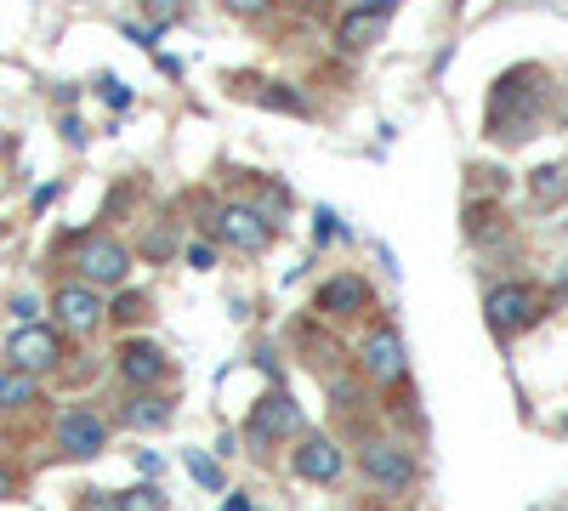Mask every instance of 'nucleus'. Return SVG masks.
<instances>
[{
    "instance_id": "nucleus-28",
    "label": "nucleus",
    "mask_w": 568,
    "mask_h": 511,
    "mask_svg": "<svg viewBox=\"0 0 568 511\" xmlns=\"http://www.w3.org/2000/svg\"><path fill=\"white\" fill-rule=\"evenodd\" d=\"M222 511H256V505H251L245 494H227V505H222Z\"/></svg>"
},
{
    "instance_id": "nucleus-29",
    "label": "nucleus",
    "mask_w": 568,
    "mask_h": 511,
    "mask_svg": "<svg viewBox=\"0 0 568 511\" xmlns=\"http://www.w3.org/2000/svg\"><path fill=\"white\" fill-rule=\"evenodd\" d=\"M364 7H369V12H387V7H398V0H364Z\"/></svg>"
},
{
    "instance_id": "nucleus-13",
    "label": "nucleus",
    "mask_w": 568,
    "mask_h": 511,
    "mask_svg": "<svg viewBox=\"0 0 568 511\" xmlns=\"http://www.w3.org/2000/svg\"><path fill=\"white\" fill-rule=\"evenodd\" d=\"M165 352L154 347V341H125L120 347V376L131 381V387H160L165 381Z\"/></svg>"
},
{
    "instance_id": "nucleus-23",
    "label": "nucleus",
    "mask_w": 568,
    "mask_h": 511,
    "mask_svg": "<svg viewBox=\"0 0 568 511\" xmlns=\"http://www.w3.org/2000/svg\"><path fill=\"white\" fill-rule=\"evenodd\" d=\"M222 7H227V12H240V18H262L273 0H222Z\"/></svg>"
},
{
    "instance_id": "nucleus-30",
    "label": "nucleus",
    "mask_w": 568,
    "mask_h": 511,
    "mask_svg": "<svg viewBox=\"0 0 568 511\" xmlns=\"http://www.w3.org/2000/svg\"><path fill=\"white\" fill-rule=\"evenodd\" d=\"M562 432H568V415H562Z\"/></svg>"
},
{
    "instance_id": "nucleus-9",
    "label": "nucleus",
    "mask_w": 568,
    "mask_h": 511,
    "mask_svg": "<svg viewBox=\"0 0 568 511\" xmlns=\"http://www.w3.org/2000/svg\"><path fill=\"white\" fill-rule=\"evenodd\" d=\"M291 432H302V409L291 403V392H267L256 409H251V427H245V438L256 443V449H273V443H284Z\"/></svg>"
},
{
    "instance_id": "nucleus-2",
    "label": "nucleus",
    "mask_w": 568,
    "mask_h": 511,
    "mask_svg": "<svg viewBox=\"0 0 568 511\" xmlns=\"http://www.w3.org/2000/svg\"><path fill=\"white\" fill-rule=\"evenodd\" d=\"M211 227H216V239H222L227 251H240V256H262V251L273 245V222H267L256 205H245V200H227Z\"/></svg>"
},
{
    "instance_id": "nucleus-22",
    "label": "nucleus",
    "mask_w": 568,
    "mask_h": 511,
    "mask_svg": "<svg viewBox=\"0 0 568 511\" xmlns=\"http://www.w3.org/2000/svg\"><path fill=\"white\" fill-rule=\"evenodd\" d=\"M278 205H291V194H278V188H267V194H262V205H256V211H262V216H267V222H273V227H278Z\"/></svg>"
},
{
    "instance_id": "nucleus-18",
    "label": "nucleus",
    "mask_w": 568,
    "mask_h": 511,
    "mask_svg": "<svg viewBox=\"0 0 568 511\" xmlns=\"http://www.w3.org/2000/svg\"><path fill=\"white\" fill-rule=\"evenodd\" d=\"M187 478L205 483V489H222V467H216L211 454H200V449H187Z\"/></svg>"
},
{
    "instance_id": "nucleus-26",
    "label": "nucleus",
    "mask_w": 568,
    "mask_h": 511,
    "mask_svg": "<svg viewBox=\"0 0 568 511\" xmlns=\"http://www.w3.org/2000/svg\"><path fill=\"white\" fill-rule=\"evenodd\" d=\"M63 136H69V143H74V149H80V143H85V125H80V120H74V114H69V120H63Z\"/></svg>"
},
{
    "instance_id": "nucleus-21",
    "label": "nucleus",
    "mask_w": 568,
    "mask_h": 511,
    "mask_svg": "<svg viewBox=\"0 0 568 511\" xmlns=\"http://www.w3.org/2000/svg\"><path fill=\"white\" fill-rule=\"evenodd\" d=\"M347 227H342V216L329 211V205H318V239H342Z\"/></svg>"
},
{
    "instance_id": "nucleus-14",
    "label": "nucleus",
    "mask_w": 568,
    "mask_h": 511,
    "mask_svg": "<svg viewBox=\"0 0 568 511\" xmlns=\"http://www.w3.org/2000/svg\"><path fill=\"white\" fill-rule=\"evenodd\" d=\"M382 29H387V12H369V7H358V12H347L342 18V45H353V52H358V45H369V40H382Z\"/></svg>"
},
{
    "instance_id": "nucleus-4",
    "label": "nucleus",
    "mask_w": 568,
    "mask_h": 511,
    "mask_svg": "<svg viewBox=\"0 0 568 511\" xmlns=\"http://www.w3.org/2000/svg\"><path fill=\"white\" fill-rule=\"evenodd\" d=\"M63 358V336L52 330V324H18V330L7 336V369H23V376H45V369H58Z\"/></svg>"
},
{
    "instance_id": "nucleus-16",
    "label": "nucleus",
    "mask_w": 568,
    "mask_h": 511,
    "mask_svg": "<svg viewBox=\"0 0 568 511\" xmlns=\"http://www.w3.org/2000/svg\"><path fill=\"white\" fill-rule=\"evenodd\" d=\"M125 427H136V432L171 427V403H165V398H131V403H125Z\"/></svg>"
},
{
    "instance_id": "nucleus-27",
    "label": "nucleus",
    "mask_w": 568,
    "mask_h": 511,
    "mask_svg": "<svg viewBox=\"0 0 568 511\" xmlns=\"http://www.w3.org/2000/svg\"><path fill=\"white\" fill-rule=\"evenodd\" d=\"M12 313H18L23 324H34V296H18V302H12Z\"/></svg>"
},
{
    "instance_id": "nucleus-12",
    "label": "nucleus",
    "mask_w": 568,
    "mask_h": 511,
    "mask_svg": "<svg viewBox=\"0 0 568 511\" xmlns=\"http://www.w3.org/2000/svg\"><path fill=\"white\" fill-rule=\"evenodd\" d=\"M342 472H347V454H342L336 438H302V449H296V478H307V483H336Z\"/></svg>"
},
{
    "instance_id": "nucleus-6",
    "label": "nucleus",
    "mask_w": 568,
    "mask_h": 511,
    "mask_svg": "<svg viewBox=\"0 0 568 511\" xmlns=\"http://www.w3.org/2000/svg\"><path fill=\"white\" fill-rule=\"evenodd\" d=\"M358 369L375 381V387H393L409 376V358H404V336L393 330V324H375V330L364 336L358 347Z\"/></svg>"
},
{
    "instance_id": "nucleus-15",
    "label": "nucleus",
    "mask_w": 568,
    "mask_h": 511,
    "mask_svg": "<svg viewBox=\"0 0 568 511\" xmlns=\"http://www.w3.org/2000/svg\"><path fill=\"white\" fill-rule=\"evenodd\" d=\"M40 398V381L23 376V369H0V415H12V409H29Z\"/></svg>"
},
{
    "instance_id": "nucleus-17",
    "label": "nucleus",
    "mask_w": 568,
    "mask_h": 511,
    "mask_svg": "<svg viewBox=\"0 0 568 511\" xmlns=\"http://www.w3.org/2000/svg\"><path fill=\"white\" fill-rule=\"evenodd\" d=\"M535 200H540V205L568 200V165H546V171H535Z\"/></svg>"
},
{
    "instance_id": "nucleus-11",
    "label": "nucleus",
    "mask_w": 568,
    "mask_h": 511,
    "mask_svg": "<svg viewBox=\"0 0 568 511\" xmlns=\"http://www.w3.org/2000/svg\"><path fill=\"white\" fill-rule=\"evenodd\" d=\"M369 285L358 273H336V278H324V290H318V313L324 318H358V313H369Z\"/></svg>"
},
{
    "instance_id": "nucleus-1",
    "label": "nucleus",
    "mask_w": 568,
    "mask_h": 511,
    "mask_svg": "<svg viewBox=\"0 0 568 511\" xmlns=\"http://www.w3.org/2000/svg\"><path fill=\"white\" fill-rule=\"evenodd\" d=\"M535 80H540V69H517L489 91V136L495 143H524V136H535L540 109H546V85H535Z\"/></svg>"
},
{
    "instance_id": "nucleus-7",
    "label": "nucleus",
    "mask_w": 568,
    "mask_h": 511,
    "mask_svg": "<svg viewBox=\"0 0 568 511\" xmlns=\"http://www.w3.org/2000/svg\"><path fill=\"white\" fill-rule=\"evenodd\" d=\"M484 313H489L495 336H517V330H529V324L540 318V296H535V285H495L484 296Z\"/></svg>"
},
{
    "instance_id": "nucleus-10",
    "label": "nucleus",
    "mask_w": 568,
    "mask_h": 511,
    "mask_svg": "<svg viewBox=\"0 0 568 511\" xmlns=\"http://www.w3.org/2000/svg\"><path fill=\"white\" fill-rule=\"evenodd\" d=\"M58 449L74 454V460H91L109 449V421L98 409H63L58 415Z\"/></svg>"
},
{
    "instance_id": "nucleus-24",
    "label": "nucleus",
    "mask_w": 568,
    "mask_h": 511,
    "mask_svg": "<svg viewBox=\"0 0 568 511\" xmlns=\"http://www.w3.org/2000/svg\"><path fill=\"white\" fill-rule=\"evenodd\" d=\"M103 98H109L114 109H125V103H131V91H125V85H120L114 74H103Z\"/></svg>"
},
{
    "instance_id": "nucleus-5",
    "label": "nucleus",
    "mask_w": 568,
    "mask_h": 511,
    "mask_svg": "<svg viewBox=\"0 0 568 511\" xmlns=\"http://www.w3.org/2000/svg\"><path fill=\"white\" fill-rule=\"evenodd\" d=\"M358 472L382 494H404V489H415V454L404 443H364L358 449Z\"/></svg>"
},
{
    "instance_id": "nucleus-25",
    "label": "nucleus",
    "mask_w": 568,
    "mask_h": 511,
    "mask_svg": "<svg viewBox=\"0 0 568 511\" xmlns=\"http://www.w3.org/2000/svg\"><path fill=\"white\" fill-rule=\"evenodd\" d=\"M211 262H216V251H211L205 239H200V245H187V267H200V273H205Z\"/></svg>"
},
{
    "instance_id": "nucleus-19",
    "label": "nucleus",
    "mask_w": 568,
    "mask_h": 511,
    "mask_svg": "<svg viewBox=\"0 0 568 511\" xmlns=\"http://www.w3.org/2000/svg\"><path fill=\"white\" fill-rule=\"evenodd\" d=\"M165 500H160V489L149 483V489H131V494H120V511H160Z\"/></svg>"
},
{
    "instance_id": "nucleus-8",
    "label": "nucleus",
    "mask_w": 568,
    "mask_h": 511,
    "mask_svg": "<svg viewBox=\"0 0 568 511\" xmlns=\"http://www.w3.org/2000/svg\"><path fill=\"white\" fill-rule=\"evenodd\" d=\"M52 313H58V330H69V336H91L98 324L109 318V302H103V290H91V285H58V296H52Z\"/></svg>"
},
{
    "instance_id": "nucleus-20",
    "label": "nucleus",
    "mask_w": 568,
    "mask_h": 511,
    "mask_svg": "<svg viewBox=\"0 0 568 511\" xmlns=\"http://www.w3.org/2000/svg\"><path fill=\"white\" fill-rule=\"evenodd\" d=\"M262 103H267V109H291V114H307V103L296 98V91H262Z\"/></svg>"
},
{
    "instance_id": "nucleus-3",
    "label": "nucleus",
    "mask_w": 568,
    "mask_h": 511,
    "mask_svg": "<svg viewBox=\"0 0 568 511\" xmlns=\"http://www.w3.org/2000/svg\"><path fill=\"white\" fill-rule=\"evenodd\" d=\"M74 267H80V285H91V290H114V285H125L131 256H125V245L109 239V234H85L80 251H74Z\"/></svg>"
}]
</instances>
